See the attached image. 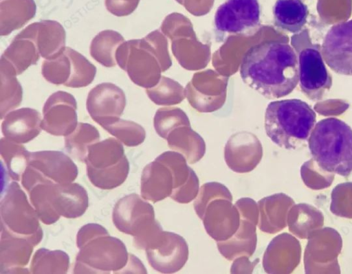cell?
Instances as JSON below:
<instances>
[{
  "label": "cell",
  "mask_w": 352,
  "mask_h": 274,
  "mask_svg": "<svg viewBox=\"0 0 352 274\" xmlns=\"http://www.w3.org/2000/svg\"><path fill=\"white\" fill-rule=\"evenodd\" d=\"M312 159L324 172L344 177L352 173V128L342 120L319 121L308 139Z\"/></svg>",
  "instance_id": "obj_3"
},
{
  "label": "cell",
  "mask_w": 352,
  "mask_h": 274,
  "mask_svg": "<svg viewBox=\"0 0 352 274\" xmlns=\"http://www.w3.org/2000/svg\"><path fill=\"white\" fill-rule=\"evenodd\" d=\"M155 159L164 163L170 170L173 178V190L180 187L188 181L191 168L188 166L186 158L181 153L168 151Z\"/></svg>",
  "instance_id": "obj_39"
},
{
  "label": "cell",
  "mask_w": 352,
  "mask_h": 274,
  "mask_svg": "<svg viewBox=\"0 0 352 274\" xmlns=\"http://www.w3.org/2000/svg\"><path fill=\"white\" fill-rule=\"evenodd\" d=\"M330 211L336 216L352 218V182L338 184L331 192Z\"/></svg>",
  "instance_id": "obj_38"
},
{
  "label": "cell",
  "mask_w": 352,
  "mask_h": 274,
  "mask_svg": "<svg viewBox=\"0 0 352 274\" xmlns=\"http://www.w3.org/2000/svg\"><path fill=\"white\" fill-rule=\"evenodd\" d=\"M77 247L74 273H120L129 259L124 244L105 228Z\"/></svg>",
  "instance_id": "obj_5"
},
{
  "label": "cell",
  "mask_w": 352,
  "mask_h": 274,
  "mask_svg": "<svg viewBox=\"0 0 352 274\" xmlns=\"http://www.w3.org/2000/svg\"><path fill=\"white\" fill-rule=\"evenodd\" d=\"M0 153L10 176L13 180L19 181L28 165L30 152L21 144L2 137Z\"/></svg>",
  "instance_id": "obj_31"
},
{
  "label": "cell",
  "mask_w": 352,
  "mask_h": 274,
  "mask_svg": "<svg viewBox=\"0 0 352 274\" xmlns=\"http://www.w3.org/2000/svg\"><path fill=\"white\" fill-rule=\"evenodd\" d=\"M321 54L333 71L352 76V19L335 24L328 30Z\"/></svg>",
  "instance_id": "obj_11"
},
{
  "label": "cell",
  "mask_w": 352,
  "mask_h": 274,
  "mask_svg": "<svg viewBox=\"0 0 352 274\" xmlns=\"http://www.w3.org/2000/svg\"><path fill=\"white\" fill-rule=\"evenodd\" d=\"M126 157L121 141L109 137L91 145L84 162L87 169L107 170L116 167Z\"/></svg>",
  "instance_id": "obj_23"
},
{
  "label": "cell",
  "mask_w": 352,
  "mask_h": 274,
  "mask_svg": "<svg viewBox=\"0 0 352 274\" xmlns=\"http://www.w3.org/2000/svg\"><path fill=\"white\" fill-rule=\"evenodd\" d=\"M272 12L275 26L294 34L302 30L309 15L308 7L302 0H276Z\"/></svg>",
  "instance_id": "obj_25"
},
{
  "label": "cell",
  "mask_w": 352,
  "mask_h": 274,
  "mask_svg": "<svg viewBox=\"0 0 352 274\" xmlns=\"http://www.w3.org/2000/svg\"><path fill=\"white\" fill-rule=\"evenodd\" d=\"M77 102L70 93L58 91L46 100L43 109L41 128L55 136L66 137L78 125Z\"/></svg>",
  "instance_id": "obj_12"
},
{
  "label": "cell",
  "mask_w": 352,
  "mask_h": 274,
  "mask_svg": "<svg viewBox=\"0 0 352 274\" xmlns=\"http://www.w3.org/2000/svg\"><path fill=\"white\" fill-rule=\"evenodd\" d=\"M299 84L302 92L311 100H321L332 86L328 71L318 48L308 47L298 55Z\"/></svg>",
  "instance_id": "obj_10"
},
{
  "label": "cell",
  "mask_w": 352,
  "mask_h": 274,
  "mask_svg": "<svg viewBox=\"0 0 352 274\" xmlns=\"http://www.w3.org/2000/svg\"><path fill=\"white\" fill-rule=\"evenodd\" d=\"M243 81L267 99L291 93L299 82L298 58L287 43L270 41L256 44L244 54Z\"/></svg>",
  "instance_id": "obj_1"
},
{
  "label": "cell",
  "mask_w": 352,
  "mask_h": 274,
  "mask_svg": "<svg viewBox=\"0 0 352 274\" xmlns=\"http://www.w3.org/2000/svg\"><path fill=\"white\" fill-rule=\"evenodd\" d=\"M126 102L122 89L113 83L103 82L90 90L86 106L93 120L103 128L120 119Z\"/></svg>",
  "instance_id": "obj_13"
},
{
  "label": "cell",
  "mask_w": 352,
  "mask_h": 274,
  "mask_svg": "<svg viewBox=\"0 0 352 274\" xmlns=\"http://www.w3.org/2000/svg\"><path fill=\"white\" fill-rule=\"evenodd\" d=\"M99 140L100 133L96 127L80 122L72 133L65 137V146L74 157L84 162L89 147Z\"/></svg>",
  "instance_id": "obj_29"
},
{
  "label": "cell",
  "mask_w": 352,
  "mask_h": 274,
  "mask_svg": "<svg viewBox=\"0 0 352 274\" xmlns=\"http://www.w3.org/2000/svg\"><path fill=\"white\" fill-rule=\"evenodd\" d=\"M202 220L206 232L217 242L229 239L240 225L239 210L232 201L225 198L212 201Z\"/></svg>",
  "instance_id": "obj_14"
},
{
  "label": "cell",
  "mask_w": 352,
  "mask_h": 274,
  "mask_svg": "<svg viewBox=\"0 0 352 274\" xmlns=\"http://www.w3.org/2000/svg\"><path fill=\"white\" fill-rule=\"evenodd\" d=\"M13 66L5 58L0 60V115L3 119L11 111L18 107L22 101L23 89L16 78Z\"/></svg>",
  "instance_id": "obj_27"
},
{
  "label": "cell",
  "mask_w": 352,
  "mask_h": 274,
  "mask_svg": "<svg viewBox=\"0 0 352 274\" xmlns=\"http://www.w3.org/2000/svg\"><path fill=\"white\" fill-rule=\"evenodd\" d=\"M23 30L34 38L41 56L45 59L56 58L66 47L65 29L57 21L43 20L31 23Z\"/></svg>",
  "instance_id": "obj_19"
},
{
  "label": "cell",
  "mask_w": 352,
  "mask_h": 274,
  "mask_svg": "<svg viewBox=\"0 0 352 274\" xmlns=\"http://www.w3.org/2000/svg\"><path fill=\"white\" fill-rule=\"evenodd\" d=\"M112 219L120 231L133 236V242L144 239L161 227L155 219L153 206L136 194L116 203Z\"/></svg>",
  "instance_id": "obj_7"
},
{
  "label": "cell",
  "mask_w": 352,
  "mask_h": 274,
  "mask_svg": "<svg viewBox=\"0 0 352 274\" xmlns=\"http://www.w3.org/2000/svg\"><path fill=\"white\" fill-rule=\"evenodd\" d=\"M263 149L259 141L253 144H233L226 146L224 158L228 166L234 172L245 173L254 170L261 161Z\"/></svg>",
  "instance_id": "obj_26"
},
{
  "label": "cell",
  "mask_w": 352,
  "mask_h": 274,
  "mask_svg": "<svg viewBox=\"0 0 352 274\" xmlns=\"http://www.w3.org/2000/svg\"><path fill=\"white\" fill-rule=\"evenodd\" d=\"M256 224L240 217V225L234 234L226 240L217 242L221 254L228 260L240 256L250 257L256 246Z\"/></svg>",
  "instance_id": "obj_22"
},
{
  "label": "cell",
  "mask_w": 352,
  "mask_h": 274,
  "mask_svg": "<svg viewBox=\"0 0 352 274\" xmlns=\"http://www.w3.org/2000/svg\"><path fill=\"white\" fill-rule=\"evenodd\" d=\"M41 73L47 82L65 86L72 74L71 60L65 51L54 58L43 60Z\"/></svg>",
  "instance_id": "obj_35"
},
{
  "label": "cell",
  "mask_w": 352,
  "mask_h": 274,
  "mask_svg": "<svg viewBox=\"0 0 352 274\" xmlns=\"http://www.w3.org/2000/svg\"><path fill=\"white\" fill-rule=\"evenodd\" d=\"M144 250L150 265L164 273L179 271L188 258L186 240L178 234L163 230L148 241Z\"/></svg>",
  "instance_id": "obj_8"
},
{
  "label": "cell",
  "mask_w": 352,
  "mask_h": 274,
  "mask_svg": "<svg viewBox=\"0 0 352 274\" xmlns=\"http://www.w3.org/2000/svg\"><path fill=\"white\" fill-rule=\"evenodd\" d=\"M65 51L69 56L72 63L71 77L65 86L72 88L88 86L96 76V66L84 56L70 47H65Z\"/></svg>",
  "instance_id": "obj_33"
},
{
  "label": "cell",
  "mask_w": 352,
  "mask_h": 274,
  "mask_svg": "<svg viewBox=\"0 0 352 274\" xmlns=\"http://www.w3.org/2000/svg\"><path fill=\"white\" fill-rule=\"evenodd\" d=\"M69 266V258L65 252L43 248L34 253L30 270L31 273H66Z\"/></svg>",
  "instance_id": "obj_30"
},
{
  "label": "cell",
  "mask_w": 352,
  "mask_h": 274,
  "mask_svg": "<svg viewBox=\"0 0 352 274\" xmlns=\"http://www.w3.org/2000/svg\"><path fill=\"white\" fill-rule=\"evenodd\" d=\"M173 190V174L168 166L155 159L144 167L141 177L144 199L155 203L170 196Z\"/></svg>",
  "instance_id": "obj_20"
},
{
  "label": "cell",
  "mask_w": 352,
  "mask_h": 274,
  "mask_svg": "<svg viewBox=\"0 0 352 274\" xmlns=\"http://www.w3.org/2000/svg\"><path fill=\"white\" fill-rule=\"evenodd\" d=\"M294 201L283 193L264 197L258 202L260 211L259 229L265 233H275L286 227L287 212Z\"/></svg>",
  "instance_id": "obj_21"
},
{
  "label": "cell",
  "mask_w": 352,
  "mask_h": 274,
  "mask_svg": "<svg viewBox=\"0 0 352 274\" xmlns=\"http://www.w3.org/2000/svg\"><path fill=\"white\" fill-rule=\"evenodd\" d=\"M124 42V38L119 32L111 30H103L92 39L90 54L102 65L115 67L117 65L116 51Z\"/></svg>",
  "instance_id": "obj_28"
},
{
  "label": "cell",
  "mask_w": 352,
  "mask_h": 274,
  "mask_svg": "<svg viewBox=\"0 0 352 274\" xmlns=\"http://www.w3.org/2000/svg\"><path fill=\"white\" fill-rule=\"evenodd\" d=\"M217 198H225L230 201L232 196L228 189L223 184L210 182L204 184L194 202V208L197 216L202 220L208 205Z\"/></svg>",
  "instance_id": "obj_37"
},
{
  "label": "cell",
  "mask_w": 352,
  "mask_h": 274,
  "mask_svg": "<svg viewBox=\"0 0 352 274\" xmlns=\"http://www.w3.org/2000/svg\"><path fill=\"white\" fill-rule=\"evenodd\" d=\"M316 122V112L299 99L273 101L265 113L266 135L275 144L287 150L305 145Z\"/></svg>",
  "instance_id": "obj_2"
},
{
  "label": "cell",
  "mask_w": 352,
  "mask_h": 274,
  "mask_svg": "<svg viewBox=\"0 0 352 274\" xmlns=\"http://www.w3.org/2000/svg\"><path fill=\"white\" fill-rule=\"evenodd\" d=\"M129 163L125 158L118 166L107 170L87 169L90 182L96 187L110 190L120 186L127 178Z\"/></svg>",
  "instance_id": "obj_34"
},
{
  "label": "cell",
  "mask_w": 352,
  "mask_h": 274,
  "mask_svg": "<svg viewBox=\"0 0 352 274\" xmlns=\"http://www.w3.org/2000/svg\"><path fill=\"white\" fill-rule=\"evenodd\" d=\"M28 165L53 183H72L78 176V168L67 155L60 151L30 152Z\"/></svg>",
  "instance_id": "obj_15"
},
{
  "label": "cell",
  "mask_w": 352,
  "mask_h": 274,
  "mask_svg": "<svg viewBox=\"0 0 352 274\" xmlns=\"http://www.w3.org/2000/svg\"><path fill=\"white\" fill-rule=\"evenodd\" d=\"M32 4L26 1L20 4L9 5L2 8L0 19V34L8 36L14 30L20 29L34 16Z\"/></svg>",
  "instance_id": "obj_32"
},
{
  "label": "cell",
  "mask_w": 352,
  "mask_h": 274,
  "mask_svg": "<svg viewBox=\"0 0 352 274\" xmlns=\"http://www.w3.org/2000/svg\"><path fill=\"white\" fill-rule=\"evenodd\" d=\"M1 229L28 239L34 246L43 238L39 217L17 182H12L0 203Z\"/></svg>",
  "instance_id": "obj_6"
},
{
  "label": "cell",
  "mask_w": 352,
  "mask_h": 274,
  "mask_svg": "<svg viewBox=\"0 0 352 274\" xmlns=\"http://www.w3.org/2000/svg\"><path fill=\"white\" fill-rule=\"evenodd\" d=\"M1 231L0 273H29L24 266L29 262L34 244L27 238Z\"/></svg>",
  "instance_id": "obj_18"
},
{
  "label": "cell",
  "mask_w": 352,
  "mask_h": 274,
  "mask_svg": "<svg viewBox=\"0 0 352 274\" xmlns=\"http://www.w3.org/2000/svg\"><path fill=\"white\" fill-rule=\"evenodd\" d=\"M199 192V179L190 169L188 181L180 187L173 190L170 198L179 203H188L196 198Z\"/></svg>",
  "instance_id": "obj_40"
},
{
  "label": "cell",
  "mask_w": 352,
  "mask_h": 274,
  "mask_svg": "<svg viewBox=\"0 0 352 274\" xmlns=\"http://www.w3.org/2000/svg\"><path fill=\"white\" fill-rule=\"evenodd\" d=\"M300 246L298 241L288 233L275 237L269 244L263 260L268 273H289L298 264Z\"/></svg>",
  "instance_id": "obj_16"
},
{
  "label": "cell",
  "mask_w": 352,
  "mask_h": 274,
  "mask_svg": "<svg viewBox=\"0 0 352 274\" xmlns=\"http://www.w3.org/2000/svg\"><path fill=\"white\" fill-rule=\"evenodd\" d=\"M126 146H136L142 144L145 137L143 128L135 122L119 119L103 127Z\"/></svg>",
  "instance_id": "obj_36"
},
{
  "label": "cell",
  "mask_w": 352,
  "mask_h": 274,
  "mask_svg": "<svg viewBox=\"0 0 352 274\" xmlns=\"http://www.w3.org/2000/svg\"><path fill=\"white\" fill-rule=\"evenodd\" d=\"M40 56L35 40L23 30L14 37L1 55L13 66L17 75L35 65Z\"/></svg>",
  "instance_id": "obj_24"
},
{
  "label": "cell",
  "mask_w": 352,
  "mask_h": 274,
  "mask_svg": "<svg viewBox=\"0 0 352 274\" xmlns=\"http://www.w3.org/2000/svg\"><path fill=\"white\" fill-rule=\"evenodd\" d=\"M1 131L4 137L19 144L30 141L42 130L41 113L31 108H21L9 112L3 119Z\"/></svg>",
  "instance_id": "obj_17"
},
{
  "label": "cell",
  "mask_w": 352,
  "mask_h": 274,
  "mask_svg": "<svg viewBox=\"0 0 352 274\" xmlns=\"http://www.w3.org/2000/svg\"><path fill=\"white\" fill-rule=\"evenodd\" d=\"M29 195L39 219L46 225L56 222L60 216L80 217L89 205L87 191L76 183H38L30 190Z\"/></svg>",
  "instance_id": "obj_4"
},
{
  "label": "cell",
  "mask_w": 352,
  "mask_h": 274,
  "mask_svg": "<svg viewBox=\"0 0 352 274\" xmlns=\"http://www.w3.org/2000/svg\"><path fill=\"white\" fill-rule=\"evenodd\" d=\"M258 0H226L216 10L215 30L220 34H245L260 24Z\"/></svg>",
  "instance_id": "obj_9"
}]
</instances>
